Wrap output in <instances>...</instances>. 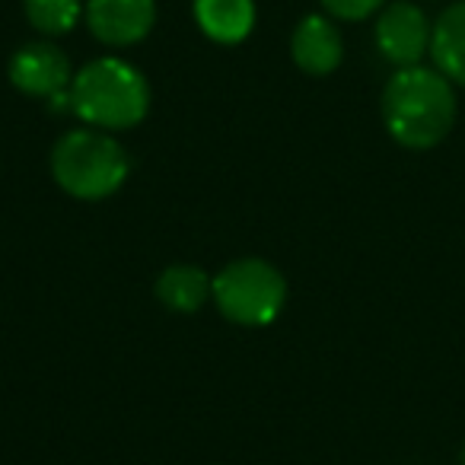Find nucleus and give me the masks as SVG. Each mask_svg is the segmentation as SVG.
<instances>
[{
  "mask_svg": "<svg viewBox=\"0 0 465 465\" xmlns=\"http://www.w3.org/2000/svg\"><path fill=\"white\" fill-rule=\"evenodd\" d=\"M389 137L405 150H430L456 124V90L437 67H399L380 99Z\"/></svg>",
  "mask_w": 465,
  "mask_h": 465,
  "instance_id": "obj_1",
  "label": "nucleus"
},
{
  "mask_svg": "<svg viewBox=\"0 0 465 465\" xmlns=\"http://www.w3.org/2000/svg\"><path fill=\"white\" fill-rule=\"evenodd\" d=\"M150 99L141 67L115 54L86 61L71 84V112L84 124L109 134L137 128L150 115Z\"/></svg>",
  "mask_w": 465,
  "mask_h": 465,
  "instance_id": "obj_2",
  "label": "nucleus"
},
{
  "mask_svg": "<svg viewBox=\"0 0 465 465\" xmlns=\"http://www.w3.org/2000/svg\"><path fill=\"white\" fill-rule=\"evenodd\" d=\"M48 166L58 188L74 201H105L128 182L131 156L115 134L80 124L54 141Z\"/></svg>",
  "mask_w": 465,
  "mask_h": 465,
  "instance_id": "obj_3",
  "label": "nucleus"
},
{
  "mask_svg": "<svg viewBox=\"0 0 465 465\" xmlns=\"http://www.w3.org/2000/svg\"><path fill=\"white\" fill-rule=\"evenodd\" d=\"M211 300L220 316L242 329H265L287 306V278L265 259H236L213 274Z\"/></svg>",
  "mask_w": 465,
  "mask_h": 465,
  "instance_id": "obj_4",
  "label": "nucleus"
},
{
  "mask_svg": "<svg viewBox=\"0 0 465 465\" xmlns=\"http://www.w3.org/2000/svg\"><path fill=\"white\" fill-rule=\"evenodd\" d=\"M74 64L54 39H35L20 45L7 61V77L16 93L42 99L52 112H71Z\"/></svg>",
  "mask_w": 465,
  "mask_h": 465,
  "instance_id": "obj_5",
  "label": "nucleus"
},
{
  "mask_svg": "<svg viewBox=\"0 0 465 465\" xmlns=\"http://www.w3.org/2000/svg\"><path fill=\"white\" fill-rule=\"evenodd\" d=\"M433 23L411 0H389L376 14L373 42L376 52L395 67H414L430 54Z\"/></svg>",
  "mask_w": 465,
  "mask_h": 465,
  "instance_id": "obj_6",
  "label": "nucleus"
},
{
  "mask_svg": "<svg viewBox=\"0 0 465 465\" xmlns=\"http://www.w3.org/2000/svg\"><path fill=\"white\" fill-rule=\"evenodd\" d=\"M84 23L105 48H131L156 26V0H86Z\"/></svg>",
  "mask_w": 465,
  "mask_h": 465,
  "instance_id": "obj_7",
  "label": "nucleus"
},
{
  "mask_svg": "<svg viewBox=\"0 0 465 465\" xmlns=\"http://www.w3.org/2000/svg\"><path fill=\"white\" fill-rule=\"evenodd\" d=\"M291 58L310 77H329L344 61V39L329 14H310L293 26Z\"/></svg>",
  "mask_w": 465,
  "mask_h": 465,
  "instance_id": "obj_8",
  "label": "nucleus"
},
{
  "mask_svg": "<svg viewBox=\"0 0 465 465\" xmlns=\"http://www.w3.org/2000/svg\"><path fill=\"white\" fill-rule=\"evenodd\" d=\"M194 26L217 45H240L252 35L259 10L255 0H192Z\"/></svg>",
  "mask_w": 465,
  "mask_h": 465,
  "instance_id": "obj_9",
  "label": "nucleus"
},
{
  "mask_svg": "<svg viewBox=\"0 0 465 465\" xmlns=\"http://www.w3.org/2000/svg\"><path fill=\"white\" fill-rule=\"evenodd\" d=\"M211 284H213V278L204 268L179 262V265L163 268L153 291H156V300H160L169 312L192 316V312H198L201 306L211 300Z\"/></svg>",
  "mask_w": 465,
  "mask_h": 465,
  "instance_id": "obj_10",
  "label": "nucleus"
},
{
  "mask_svg": "<svg viewBox=\"0 0 465 465\" xmlns=\"http://www.w3.org/2000/svg\"><path fill=\"white\" fill-rule=\"evenodd\" d=\"M433 67L450 84L465 86V0H456L433 23L430 35Z\"/></svg>",
  "mask_w": 465,
  "mask_h": 465,
  "instance_id": "obj_11",
  "label": "nucleus"
},
{
  "mask_svg": "<svg viewBox=\"0 0 465 465\" xmlns=\"http://www.w3.org/2000/svg\"><path fill=\"white\" fill-rule=\"evenodd\" d=\"M86 0H23V16L42 39H61L84 20Z\"/></svg>",
  "mask_w": 465,
  "mask_h": 465,
  "instance_id": "obj_12",
  "label": "nucleus"
},
{
  "mask_svg": "<svg viewBox=\"0 0 465 465\" xmlns=\"http://www.w3.org/2000/svg\"><path fill=\"white\" fill-rule=\"evenodd\" d=\"M325 7V14L331 20H341V23H361L376 16L382 7H386L389 0H319Z\"/></svg>",
  "mask_w": 465,
  "mask_h": 465,
  "instance_id": "obj_13",
  "label": "nucleus"
},
{
  "mask_svg": "<svg viewBox=\"0 0 465 465\" xmlns=\"http://www.w3.org/2000/svg\"><path fill=\"white\" fill-rule=\"evenodd\" d=\"M459 465H465V446H462V452H459Z\"/></svg>",
  "mask_w": 465,
  "mask_h": 465,
  "instance_id": "obj_14",
  "label": "nucleus"
}]
</instances>
